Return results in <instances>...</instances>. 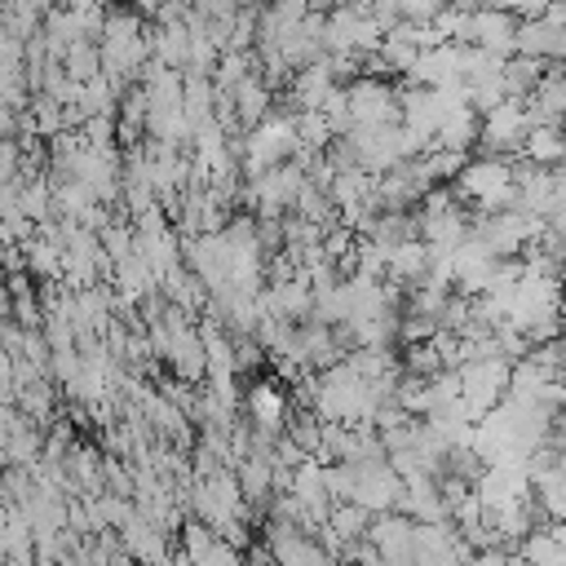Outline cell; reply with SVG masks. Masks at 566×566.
I'll return each instance as SVG.
<instances>
[{
	"label": "cell",
	"mask_w": 566,
	"mask_h": 566,
	"mask_svg": "<svg viewBox=\"0 0 566 566\" xmlns=\"http://www.w3.org/2000/svg\"><path fill=\"white\" fill-rule=\"evenodd\" d=\"M478 137H482V115L464 102V106H455V111L442 119V128L433 133V146L455 150V155H469V150L478 146Z\"/></svg>",
	"instance_id": "12"
},
{
	"label": "cell",
	"mask_w": 566,
	"mask_h": 566,
	"mask_svg": "<svg viewBox=\"0 0 566 566\" xmlns=\"http://www.w3.org/2000/svg\"><path fill=\"white\" fill-rule=\"evenodd\" d=\"M544 447L566 451V411H557V416H553V429H548V442H544Z\"/></svg>",
	"instance_id": "15"
},
{
	"label": "cell",
	"mask_w": 566,
	"mask_h": 566,
	"mask_svg": "<svg viewBox=\"0 0 566 566\" xmlns=\"http://www.w3.org/2000/svg\"><path fill=\"white\" fill-rule=\"evenodd\" d=\"M345 111H349L354 128L398 124V88L380 75H358L354 84H345Z\"/></svg>",
	"instance_id": "7"
},
{
	"label": "cell",
	"mask_w": 566,
	"mask_h": 566,
	"mask_svg": "<svg viewBox=\"0 0 566 566\" xmlns=\"http://www.w3.org/2000/svg\"><path fill=\"white\" fill-rule=\"evenodd\" d=\"M517 159H526L535 168H557L566 159V124H531Z\"/></svg>",
	"instance_id": "13"
},
{
	"label": "cell",
	"mask_w": 566,
	"mask_h": 566,
	"mask_svg": "<svg viewBox=\"0 0 566 566\" xmlns=\"http://www.w3.org/2000/svg\"><path fill=\"white\" fill-rule=\"evenodd\" d=\"M416 531L420 522H411L407 513H376L371 526H367V544L380 553L385 566H411L416 557Z\"/></svg>",
	"instance_id": "9"
},
{
	"label": "cell",
	"mask_w": 566,
	"mask_h": 566,
	"mask_svg": "<svg viewBox=\"0 0 566 566\" xmlns=\"http://www.w3.org/2000/svg\"><path fill=\"white\" fill-rule=\"evenodd\" d=\"M544 71H548V66L535 62V57H522V53L504 57V88H509V97H513V102H531V93L539 88Z\"/></svg>",
	"instance_id": "14"
},
{
	"label": "cell",
	"mask_w": 566,
	"mask_h": 566,
	"mask_svg": "<svg viewBox=\"0 0 566 566\" xmlns=\"http://www.w3.org/2000/svg\"><path fill=\"white\" fill-rule=\"evenodd\" d=\"M509 566H531V562H526L522 553H513V557H509Z\"/></svg>",
	"instance_id": "16"
},
{
	"label": "cell",
	"mask_w": 566,
	"mask_h": 566,
	"mask_svg": "<svg viewBox=\"0 0 566 566\" xmlns=\"http://www.w3.org/2000/svg\"><path fill=\"white\" fill-rule=\"evenodd\" d=\"M296 150H301L296 115H292V111H287V115L270 111L256 128H248V137H243V146H239V164H243L248 177H256V172H270V168L287 164V159H296Z\"/></svg>",
	"instance_id": "2"
},
{
	"label": "cell",
	"mask_w": 566,
	"mask_h": 566,
	"mask_svg": "<svg viewBox=\"0 0 566 566\" xmlns=\"http://www.w3.org/2000/svg\"><path fill=\"white\" fill-rule=\"evenodd\" d=\"M557 177H566V159H562V164H557Z\"/></svg>",
	"instance_id": "17"
},
{
	"label": "cell",
	"mask_w": 566,
	"mask_h": 566,
	"mask_svg": "<svg viewBox=\"0 0 566 566\" xmlns=\"http://www.w3.org/2000/svg\"><path fill=\"white\" fill-rule=\"evenodd\" d=\"M349 469H354V504L358 509H367L371 517L398 509L407 482L389 460H367V464H349Z\"/></svg>",
	"instance_id": "8"
},
{
	"label": "cell",
	"mask_w": 566,
	"mask_h": 566,
	"mask_svg": "<svg viewBox=\"0 0 566 566\" xmlns=\"http://www.w3.org/2000/svg\"><path fill=\"white\" fill-rule=\"evenodd\" d=\"M531 111H526V102H513V97H504L495 111H486L482 115V137H478V146H482V155H500V159H517L522 155V146H526V133H531Z\"/></svg>",
	"instance_id": "5"
},
{
	"label": "cell",
	"mask_w": 566,
	"mask_h": 566,
	"mask_svg": "<svg viewBox=\"0 0 566 566\" xmlns=\"http://www.w3.org/2000/svg\"><path fill=\"white\" fill-rule=\"evenodd\" d=\"M455 376H460V398H464L469 416L482 420L486 411H495L509 398L513 363H504V358H469Z\"/></svg>",
	"instance_id": "4"
},
{
	"label": "cell",
	"mask_w": 566,
	"mask_h": 566,
	"mask_svg": "<svg viewBox=\"0 0 566 566\" xmlns=\"http://www.w3.org/2000/svg\"><path fill=\"white\" fill-rule=\"evenodd\" d=\"M513 164L517 159H500V155H478L460 168L455 177V199L464 208H473L478 217L486 212H500V208H513Z\"/></svg>",
	"instance_id": "1"
},
{
	"label": "cell",
	"mask_w": 566,
	"mask_h": 566,
	"mask_svg": "<svg viewBox=\"0 0 566 566\" xmlns=\"http://www.w3.org/2000/svg\"><path fill=\"white\" fill-rule=\"evenodd\" d=\"M243 420L252 424V429H261V433H287V394L279 389V385H270V380H256V385H248V394H243Z\"/></svg>",
	"instance_id": "11"
},
{
	"label": "cell",
	"mask_w": 566,
	"mask_h": 566,
	"mask_svg": "<svg viewBox=\"0 0 566 566\" xmlns=\"http://www.w3.org/2000/svg\"><path fill=\"white\" fill-rule=\"evenodd\" d=\"M119 544L142 566H164L168 562V531L159 522H150L146 513H137V504H133V517L119 526Z\"/></svg>",
	"instance_id": "10"
},
{
	"label": "cell",
	"mask_w": 566,
	"mask_h": 566,
	"mask_svg": "<svg viewBox=\"0 0 566 566\" xmlns=\"http://www.w3.org/2000/svg\"><path fill=\"white\" fill-rule=\"evenodd\" d=\"M517 27H522L517 13L495 9V4H473L469 18H464L460 44L486 49V53H495V57H513V53H517Z\"/></svg>",
	"instance_id": "6"
},
{
	"label": "cell",
	"mask_w": 566,
	"mask_h": 566,
	"mask_svg": "<svg viewBox=\"0 0 566 566\" xmlns=\"http://www.w3.org/2000/svg\"><path fill=\"white\" fill-rule=\"evenodd\" d=\"M305 181H310L305 168H301L296 159H287V164H279V168H270V172L248 177L243 199H248V208L256 212V221H279V217H287V212L296 208Z\"/></svg>",
	"instance_id": "3"
}]
</instances>
